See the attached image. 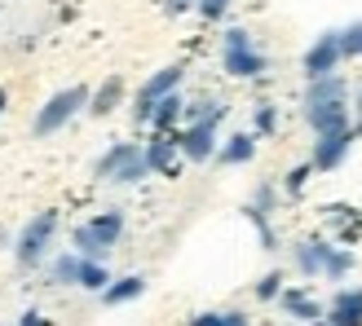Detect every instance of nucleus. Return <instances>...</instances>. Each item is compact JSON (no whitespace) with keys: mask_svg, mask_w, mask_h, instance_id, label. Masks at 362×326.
<instances>
[{"mask_svg":"<svg viewBox=\"0 0 362 326\" xmlns=\"http://www.w3.org/2000/svg\"><path fill=\"white\" fill-rule=\"evenodd\" d=\"M243 216H247V221L252 225H257V239H261V247L265 251H279V234H274V225H269V212H261V207H243Z\"/></svg>","mask_w":362,"mask_h":326,"instance_id":"b1692460","label":"nucleus"},{"mask_svg":"<svg viewBox=\"0 0 362 326\" xmlns=\"http://www.w3.org/2000/svg\"><path fill=\"white\" fill-rule=\"evenodd\" d=\"M257 133H230V141L216 146V159L226 163V168H239V163H252L257 159Z\"/></svg>","mask_w":362,"mask_h":326,"instance_id":"ddd939ff","label":"nucleus"},{"mask_svg":"<svg viewBox=\"0 0 362 326\" xmlns=\"http://www.w3.org/2000/svg\"><path fill=\"white\" fill-rule=\"evenodd\" d=\"M18 326H49V318H45L40 309H27L23 318H18Z\"/></svg>","mask_w":362,"mask_h":326,"instance_id":"72a5a7b5","label":"nucleus"},{"mask_svg":"<svg viewBox=\"0 0 362 326\" xmlns=\"http://www.w3.org/2000/svg\"><path fill=\"white\" fill-rule=\"evenodd\" d=\"M53 234H58V212H35L31 221L18 229V243H13V260L18 269H40L53 251Z\"/></svg>","mask_w":362,"mask_h":326,"instance_id":"f257e3e1","label":"nucleus"},{"mask_svg":"<svg viewBox=\"0 0 362 326\" xmlns=\"http://www.w3.org/2000/svg\"><path fill=\"white\" fill-rule=\"evenodd\" d=\"M279 291H283V274H279V269H269V274L265 278H257V286H252V296H257V300H279Z\"/></svg>","mask_w":362,"mask_h":326,"instance_id":"cd10ccee","label":"nucleus"},{"mask_svg":"<svg viewBox=\"0 0 362 326\" xmlns=\"http://www.w3.org/2000/svg\"><path fill=\"white\" fill-rule=\"evenodd\" d=\"M221 66H226V76H234V80H257V76L269 71V58L257 44H247V49H221Z\"/></svg>","mask_w":362,"mask_h":326,"instance_id":"6e6552de","label":"nucleus"},{"mask_svg":"<svg viewBox=\"0 0 362 326\" xmlns=\"http://www.w3.org/2000/svg\"><path fill=\"white\" fill-rule=\"evenodd\" d=\"M221 318H226V326H247V313L243 309H226Z\"/></svg>","mask_w":362,"mask_h":326,"instance_id":"c9c22d12","label":"nucleus"},{"mask_svg":"<svg viewBox=\"0 0 362 326\" xmlns=\"http://www.w3.org/2000/svg\"><path fill=\"white\" fill-rule=\"evenodd\" d=\"M181 80H186V66H181V62H173V66H164V71H155V76L137 88V97H133V119L146 123V119H151V106L164 97V93H177Z\"/></svg>","mask_w":362,"mask_h":326,"instance_id":"7ed1b4c3","label":"nucleus"},{"mask_svg":"<svg viewBox=\"0 0 362 326\" xmlns=\"http://www.w3.org/2000/svg\"><path fill=\"white\" fill-rule=\"evenodd\" d=\"M216 123H190L186 133H177V150H181V159H190V163H208V159H216Z\"/></svg>","mask_w":362,"mask_h":326,"instance_id":"423d86ee","label":"nucleus"},{"mask_svg":"<svg viewBox=\"0 0 362 326\" xmlns=\"http://www.w3.org/2000/svg\"><path fill=\"white\" fill-rule=\"evenodd\" d=\"M340 31H322L318 40L305 49V58H300V71H305V80H322V76H336L340 71Z\"/></svg>","mask_w":362,"mask_h":326,"instance_id":"20e7f679","label":"nucleus"},{"mask_svg":"<svg viewBox=\"0 0 362 326\" xmlns=\"http://www.w3.org/2000/svg\"><path fill=\"white\" fill-rule=\"evenodd\" d=\"M119 102H124V80H119V76H111V80H102L93 93H88V106H84V111L93 115V119H106Z\"/></svg>","mask_w":362,"mask_h":326,"instance_id":"4468645a","label":"nucleus"},{"mask_svg":"<svg viewBox=\"0 0 362 326\" xmlns=\"http://www.w3.org/2000/svg\"><path fill=\"white\" fill-rule=\"evenodd\" d=\"M76 274H80V256H76V251L53 256V265H49V282L53 286H76Z\"/></svg>","mask_w":362,"mask_h":326,"instance_id":"4be33fe9","label":"nucleus"},{"mask_svg":"<svg viewBox=\"0 0 362 326\" xmlns=\"http://www.w3.org/2000/svg\"><path fill=\"white\" fill-rule=\"evenodd\" d=\"M358 111H362V97H358Z\"/></svg>","mask_w":362,"mask_h":326,"instance_id":"ea45409f","label":"nucleus"},{"mask_svg":"<svg viewBox=\"0 0 362 326\" xmlns=\"http://www.w3.org/2000/svg\"><path fill=\"white\" fill-rule=\"evenodd\" d=\"M354 137H362V111H358V123H354Z\"/></svg>","mask_w":362,"mask_h":326,"instance_id":"4c0bfd02","label":"nucleus"},{"mask_svg":"<svg viewBox=\"0 0 362 326\" xmlns=\"http://www.w3.org/2000/svg\"><path fill=\"white\" fill-rule=\"evenodd\" d=\"M279 304H283L287 318H300V322H318L322 313H327L310 291H300V286H283V291H279Z\"/></svg>","mask_w":362,"mask_h":326,"instance_id":"f8f14e48","label":"nucleus"},{"mask_svg":"<svg viewBox=\"0 0 362 326\" xmlns=\"http://www.w3.org/2000/svg\"><path fill=\"white\" fill-rule=\"evenodd\" d=\"M247 44H252V31L247 27H230L221 35V49H247Z\"/></svg>","mask_w":362,"mask_h":326,"instance_id":"7c9ffc66","label":"nucleus"},{"mask_svg":"<svg viewBox=\"0 0 362 326\" xmlns=\"http://www.w3.org/2000/svg\"><path fill=\"white\" fill-rule=\"evenodd\" d=\"M274 128H279V106L274 102H257V111H252V133L269 137Z\"/></svg>","mask_w":362,"mask_h":326,"instance_id":"393cba45","label":"nucleus"},{"mask_svg":"<svg viewBox=\"0 0 362 326\" xmlns=\"http://www.w3.org/2000/svg\"><path fill=\"white\" fill-rule=\"evenodd\" d=\"M310 326H332V322H327V318H318V322H310Z\"/></svg>","mask_w":362,"mask_h":326,"instance_id":"58836bf2","label":"nucleus"},{"mask_svg":"<svg viewBox=\"0 0 362 326\" xmlns=\"http://www.w3.org/2000/svg\"><path fill=\"white\" fill-rule=\"evenodd\" d=\"M5 106H9V93H5V88H0V115H5Z\"/></svg>","mask_w":362,"mask_h":326,"instance_id":"e433bc0d","label":"nucleus"},{"mask_svg":"<svg viewBox=\"0 0 362 326\" xmlns=\"http://www.w3.org/2000/svg\"><path fill=\"white\" fill-rule=\"evenodd\" d=\"M310 172H314L310 163H296V168L287 172V181H283V190H287V194H300V190H305V181H310Z\"/></svg>","mask_w":362,"mask_h":326,"instance_id":"c85d7f7f","label":"nucleus"},{"mask_svg":"<svg viewBox=\"0 0 362 326\" xmlns=\"http://www.w3.org/2000/svg\"><path fill=\"white\" fill-rule=\"evenodd\" d=\"M354 128H340V133H322L318 141H314V155H310V168L314 172H336L340 163H345V155H349V146H354Z\"/></svg>","mask_w":362,"mask_h":326,"instance_id":"39448f33","label":"nucleus"},{"mask_svg":"<svg viewBox=\"0 0 362 326\" xmlns=\"http://www.w3.org/2000/svg\"><path fill=\"white\" fill-rule=\"evenodd\" d=\"M146 176H151V168H146V159H141V146H137V150L115 168L111 181H115V186H137V181H146Z\"/></svg>","mask_w":362,"mask_h":326,"instance_id":"5701e85b","label":"nucleus"},{"mask_svg":"<svg viewBox=\"0 0 362 326\" xmlns=\"http://www.w3.org/2000/svg\"><path fill=\"white\" fill-rule=\"evenodd\" d=\"M199 13H204L208 18V23H216V18H226V9H230V0H199V5H194Z\"/></svg>","mask_w":362,"mask_h":326,"instance_id":"2f4dec72","label":"nucleus"},{"mask_svg":"<svg viewBox=\"0 0 362 326\" xmlns=\"http://www.w3.org/2000/svg\"><path fill=\"white\" fill-rule=\"evenodd\" d=\"M332 326H362V286H340L332 309L322 313Z\"/></svg>","mask_w":362,"mask_h":326,"instance_id":"9b49d317","label":"nucleus"},{"mask_svg":"<svg viewBox=\"0 0 362 326\" xmlns=\"http://www.w3.org/2000/svg\"><path fill=\"white\" fill-rule=\"evenodd\" d=\"M340 58H362V23L340 27Z\"/></svg>","mask_w":362,"mask_h":326,"instance_id":"bb28decb","label":"nucleus"},{"mask_svg":"<svg viewBox=\"0 0 362 326\" xmlns=\"http://www.w3.org/2000/svg\"><path fill=\"white\" fill-rule=\"evenodd\" d=\"M106 282H111V269H106V260H84L80 256V274H76V286H84V291H106Z\"/></svg>","mask_w":362,"mask_h":326,"instance_id":"aec40b11","label":"nucleus"},{"mask_svg":"<svg viewBox=\"0 0 362 326\" xmlns=\"http://www.w3.org/2000/svg\"><path fill=\"white\" fill-rule=\"evenodd\" d=\"M133 150H137V141H115V146L93 163V176H98V181H111V176H115V168H119V163L129 159Z\"/></svg>","mask_w":362,"mask_h":326,"instance_id":"412c9836","label":"nucleus"},{"mask_svg":"<svg viewBox=\"0 0 362 326\" xmlns=\"http://www.w3.org/2000/svg\"><path fill=\"white\" fill-rule=\"evenodd\" d=\"M194 5H199V0H164L168 13H186V9H194Z\"/></svg>","mask_w":362,"mask_h":326,"instance_id":"f704fd0d","label":"nucleus"},{"mask_svg":"<svg viewBox=\"0 0 362 326\" xmlns=\"http://www.w3.org/2000/svg\"><path fill=\"white\" fill-rule=\"evenodd\" d=\"M84 225L93 229L106 247H115V243L124 239V212H119V207H106V212H98V216H93V221H84Z\"/></svg>","mask_w":362,"mask_h":326,"instance_id":"a211bd4d","label":"nucleus"},{"mask_svg":"<svg viewBox=\"0 0 362 326\" xmlns=\"http://www.w3.org/2000/svg\"><path fill=\"white\" fill-rule=\"evenodd\" d=\"M141 291H146V278L141 274H124V278H111L106 282V291H102V304H129V300H137Z\"/></svg>","mask_w":362,"mask_h":326,"instance_id":"f3484780","label":"nucleus"},{"mask_svg":"<svg viewBox=\"0 0 362 326\" xmlns=\"http://www.w3.org/2000/svg\"><path fill=\"white\" fill-rule=\"evenodd\" d=\"M354 269V251L349 247H332V256H327V269H322V278H332V282H340Z\"/></svg>","mask_w":362,"mask_h":326,"instance_id":"a878e982","label":"nucleus"},{"mask_svg":"<svg viewBox=\"0 0 362 326\" xmlns=\"http://www.w3.org/2000/svg\"><path fill=\"white\" fill-rule=\"evenodd\" d=\"M141 159H146L151 172H159V176H177V159H181V150H177V133H155L146 146H141Z\"/></svg>","mask_w":362,"mask_h":326,"instance_id":"1a4fd4ad","label":"nucleus"},{"mask_svg":"<svg viewBox=\"0 0 362 326\" xmlns=\"http://www.w3.org/2000/svg\"><path fill=\"white\" fill-rule=\"evenodd\" d=\"M71 251H76V256H84V260H106V256H111V247H106L88 225H76V229H71Z\"/></svg>","mask_w":362,"mask_h":326,"instance_id":"6ab92c4d","label":"nucleus"},{"mask_svg":"<svg viewBox=\"0 0 362 326\" xmlns=\"http://www.w3.org/2000/svg\"><path fill=\"white\" fill-rule=\"evenodd\" d=\"M327 256H332V243H322V239H300L292 247V260L305 278H322V269H327Z\"/></svg>","mask_w":362,"mask_h":326,"instance_id":"9d476101","label":"nucleus"},{"mask_svg":"<svg viewBox=\"0 0 362 326\" xmlns=\"http://www.w3.org/2000/svg\"><path fill=\"white\" fill-rule=\"evenodd\" d=\"M190 326H226V318H221V313H194Z\"/></svg>","mask_w":362,"mask_h":326,"instance_id":"473e14b6","label":"nucleus"},{"mask_svg":"<svg viewBox=\"0 0 362 326\" xmlns=\"http://www.w3.org/2000/svg\"><path fill=\"white\" fill-rule=\"evenodd\" d=\"M305 123L314 128V137H322V133H340V128H354L349 102H318V106H305Z\"/></svg>","mask_w":362,"mask_h":326,"instance_id":"0eeeda50","label":"nucleus"},{"mask_svg":"<svg viewBox=\"0 0 362 326\" xmlns=\"http://www.w3.org/2000/svg\"><path fill=\"white\" fill-rule=\"evenodd\" d=\"M88 106V88L84 84H71V88H58L40 111H35V123H31V133L35 137H53L58 128H66L71 119H76L80 111Z\"/></svg>","mask_w":362,"mask_h":326,"instance_id":"f03ea898","label":"nucleus"},{"mask_svg":"<svg viewBox=\"0 0 362 326\" xmlns=\"http://www.w3.org/2000/svg\"><path fill=\"white\" fill-rule=\"evenodd\" d=\"M274 198H279V190L269 186V181H261V186H257V194H252V207H261V212H274Z\"/></svg>","mask_w":362,"mask_h":326,"instance_id":"c756f323","label":"nucleus"},{"mask_svg":"<svg viewBox=\"0 0 362 326\" xmlns=\"http://www.w3.org/2000/svg\"><path fill=\"white\" fill-rule=\"evenodd\" d=\"M318 102H349V84L340 80V76L310 80V84H305V97H300V106H318Z\"/></svg>","mask_w":362,"mask_h":326,"instance_id":"2eb2a0df","label":"nucleus"},{"mask_svg":"<svg viewBox=\"0 0 362 326\" xmlns=\"http://www.w3.org/2000/svg\"><path fill=\"white\" fill-rule=\"evenodd\" d=\"M181 106H186V97L181 93H164L155 106H151V128L155 133H177V123H181Z\"/></svg>","mask_w":362,"mask_h":326,"instance_id":"dca6fc26","label":"nucleus"}]
</instances>
